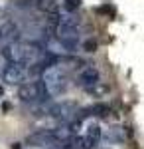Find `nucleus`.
<instances>
[{"label": "nucleus", "mask_w": 144, "mask_h": 149, "mask_svg": "<svg viewBox=\"0 0 144 149\" xmlns=\"http://www.w3.org/2000/svg\"><path fill=\"white\" fill-rule=\"evenodd\" d=\"M18 97L24 103H36V102H44L49 97V92L45 88V84L42 80H32L26 81L18 88Z\"/></svg>", "instance_id": "f03ea898"}, {"label": "nucleus", "mask_w": 144, "mask_h": 149, "mask_svg": "<svg viewBox=\"0 0 144 149\" xmlns=\"http://www.w3.org/2000/svg\"><path fill=\"white\" fill-rule=\"evenodd\" d=\"M45 50L36 42H18V44H6L2 50V56L8 60V64L18 62L24 66H34L44 58Z\"/></svg>", "instance_id": "f257e3e1"}, {"label": "nucleus", "mask_w": 144, "mask_h": 149, "mask_svg": "<svg viewBox=\"0 0 144 149\" xmlns=\"http://www.w3.org/2000/svg\"><path fill=\"white\" fill-rule=\"evenodd\" d=\"M57 141V133L56 129H40L36 133H30L26 143L32 145V147H45V145H56Z\"/></svg>", "instance_id": "39448f33"}, {"label": "nucleus", "mask_w": 144, "mask_h": 149, "mask_svg": "<svg viewBox=\"0 0 144 149\" xmlns=\"http://www.w3.org/2000/svg\"><path fill=\"white\" fill-rule=\"evenodd\" d=\"M81 20L79 16H75V12H59V32H79Z\"/></svg>", "instance_id": "0eeeda50"}, {"label": "nucleus", "mask_w": 144, "mask_h": 149, "mask_svg": "<svg viewBox=\"0 0 144 149\" xmlns=\"http://www.w3.org/2000/svg\"><path fill=\"white\" fill-rule=\"evenodd\" d=\"M2 80L10 86H22V81L28 80V66L18 62L6 64V68L2 70Z\"/></svg>", "instance_id": "20e7f679"}, {"label": "nucleus", "mask_w": 144, "mask_h": 149, "mask_svg": "<svg viewBox=\"0 0 144 149\" xmlns=\"http://www.w3.org/2000/svg\"><path fill=\"white\" fill-rule=\"evenodd\" d=\"M18 36H20V30H18V26L14 22H6L0 26V42H14V40H18Z\"/></svg>", "instance_id": "1a4fd4ad"}, {"label": "nucleus", "mask_w": 144, "mask_h": 149, "mask_svg": "<svg viewBox=\"0 0 144 149\" xmlns=\"http://www.w3.org/2000/svg\"><path fill=\"white\" fill-rule=\"evenodd\" d=\"M99 70L93 68V66H89V68L81 70V74H79V84L81 86H85V88H93V86H97L101 84L99 81Z\"/></svg>", "instance_id": "6e6552de"}, {"label": "nucleus", "mask_w": 144, "mask_h": 149, "mask_svg": "<svg viewBox=\"0 0 144 149\" xmlns=\"http://www.w3.org/2000/svg\"><path fill=\"white\" fill-rule=\"evenodd\" d=\"M63 6H65V12H75L81 6V0H65Z\"/></svg>", "instance_id": "ddd939ff"}, {"label": "nucleus", "mask_w": 144, "mask_h": 149, "mask_svg": "<svg viewBox=\"0 0 144 149\" xmlns=\"http://www.w3.org/2000/svg\"><path fill=\"white\" fill-rule=\"evenodd\" d=\"M12 149H22V143H12Z\"/></svg>", "instance_id": "2eb2a0df"}, {"label": "nucleus", "mask_w": 144, "mask_h": 149, "mask_svg": "<svg viewBox=\"0 0 144 149\" xmlns=\"http://www.w3.org/2000/svg\"><path fill=\"white\" fill-rule=\"evenodd\" d=\"M97 48H99V44H97V40H95V38H89V40L83 42V50H85V52H95Z\"/></svg>", "instance_id": "f8f14e48"}, {"label": "nucleus", "mask_w": 144, "mask_h": 149, "mask_svg": "<svg viewBox=\"0 0 144 149\" xmlns=\"http://www.w3.org/2000/svg\"><path fill=\"white\" fill-rule=\"evenodd\" d=\"M44 84L47 88L49 95H59L67 90V74L61 66H53L44 74Z\"/></svg>", "instance_id": "7ed1b4c3"}, {"label": "nucleus", "mask_w": 144, "mask_h": 149, "mask_svg": "<svg viewBox=\"0 0 144 149\" xmlns=\"http://www.w3.org/2000/svg\"><path fill=\"white\" fill-rule=\"evenodd\" d=\"M2 93H4V92H2V88H0V95H2Z\"/></svg>", "instance_id": "dca6fc26"}, {"label": "nucleus", "mask_w": 144, "mask_h": 149, "mask_svg": "<svg viewBox=\"0 0 144 149\" xmlns=\"http://www.w3.org/2000/svg\"><path fill=\"white\" fill-rule=\"evenodd\" d=\"M47 113L51 115V117H56V119L65 121V119H69L73 113H77V103H75V102L56 103V105H51V107H49V111H47Z\"/></svg>", "instance_id": "423d86ee"}, {"label": "nucleus", "mask_w": 144, "mask_h": 149, "mask_svg": "<svg viewBox=\"0 0 144 149\" xmlns=\"http://www.w3.org/2000/svg\"><path fill=\"white\" fill-rule=\"evenodd\" d=\"M101 137H103V131H101L99 123H91V125L87 127V139H89V143L95 147V145L99 143Z\"/></svg>", "instance_id": "9d476101"}, {"label": "nucleus", "mask_w": 144, "mask_h": 149, "mask_svg": "<svg viewBox=\"0 0 144 149\" xmlns=\"http://www.w3.org/2000/svg\"><path fill=\"white\" fill-rule=\"evenodd\" d=\"M105 139H107L109 143H122V141H124V133H122V129L115 127V129H111V131L105 135Z\"/></svg>", "instance_id": "9b49d317"}, {"label": "nucleus", "mask_w": 144, "mask_h": 149, "mask_svg": "<svg viewBox=\"0 0 144 149\" xmlns=\"http://www.w3.org/2000/svg\"><path fill=\"white\" fill-rule=\"evenodd\" d=\"M2 111H10V103H8V102L2 103Z\"/></svg>", "instance_id": "4468645a"}]
</instances>
